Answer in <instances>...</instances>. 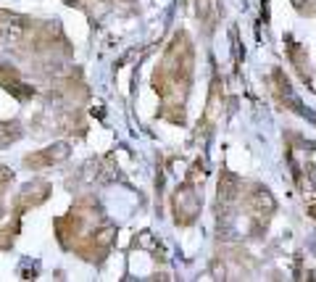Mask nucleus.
<instances>
[{
	"label": "nucleus",
	"mask_w": 316,
	"mask_h": 282,
	"mask_svg": "<svg viewBox=\"0 0 316 282\" xmlns=\"http://www.w3.org/2000/svg\"><path fill=\"white\" fill-rule=\"evenodd\" d=\"M66 3H74V0H66Z\"/></svg>",
	"instance_id": "7"
},
{
	"label": "nucleus",
	"mask_w": 316,
	"mask_h": 282,
	"mask_svg": "<svg viewBox=\"0 0 316 282\" xmlns=\"http://www.w3.org/2000/svg\"><path fill=\"white\" fill-rule=\"evenodd\" d=\"M111 235H114V230H103V232L98 235V243H100V246H108V243H111Z\"/></svg>",
	"instance_id": "5"
},
{
	"label": "nucleus",
	"mask_w": 316,
	"mask_h": 282,
	"mask_svg": "<svg viewBox=\"0 0 316 282\" xmlns=\"http://www.w3.org/2000/svg\"><path fill=\"white\" fill-rule=\"evenodd\" d=\"M253 203L258 206V209H264V206H266V211L274 209V200H271L269 190H256V193H253Z\"/></svg>",
	"instance_id": "3"
},
{
	"label": "nucleus",
	"mask_w": 316,
	"mask_h": 282,
	"mask_svg": "<svg viewBox=\"0 0 316 282\" xmlns=\"http://www.w3.org/2000/svg\"><path fill=\"white\" fill-rule=\"evenodd\" d=\"M237 198V179L232 174H224L219 182V200H224V203H232Z\"/></svg>",
	"instance_id": "1"
},
{
	"label": "nucleus",
	"mask_w": 316,
	"mask_h": 282,
	"mask_svg": "<svg viewBox=\"0 0 316 282\" xmlns=\"http://www.w3.org/2000/svg\"><path fill=\"white\" fill-rule=\"evenodd\" d=\"M66 156H69V148H66L64 143L53 145V148H48V153H45V158H48V161H64Z\"/></svg>",
	"instance_id": "4"
},
{
	"label": "nucleus",
	"mask_w": 316,
	"mask_h": 282,
	"mask_svg": "<svg viewBox=\"0 0 316 282\" xmlns=\"http://www.w3.org/2000/svg\"><path fill=\"white\" fill-rule=\"evenodd\" d=\"M8 179H13V172L8 166H0V182H8Z\"/></svg>",
	"instance_id": "6"
},
{
	"label": "nucleus",
	"mask_w": 316,
	"mask_h": 282,
	"mask_svg": "<svg viewBox=\"0 0 316 282\" xmlns=\"http://www.w3.org/2000/svg\"><path fill=\"white\" fill-rule=\"evenodd\" d=\"M6 87H8V92H13L16 98H29V95H34V90L32 87H27V85H22V82H6Z\"/></svg>",
	"instance_id": "2"
}]
</instances>
